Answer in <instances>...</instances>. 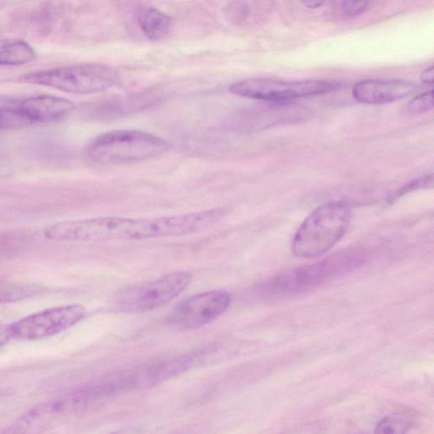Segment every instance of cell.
Segmentation results:
<instances>
[{"label": "cell", "mask_w": 434, "mask_h": 434, "mask_svg": "<svg viewBox=\"0 0 434 434\" xmlns=\"http://www.w3.org/2000/svg\"><path fill=\"white\" fill-rule=\"evenodd\" d=\"M226 216L224 208L155 218L106 216L62 220L49 225L45 237L56 241H135L180 237L199 233L219 223Z\"/></svg>", "instance_id": "cell-1"}, {"label": "cell", "mask_w": 434, "mask_h": 434, "mask_svg": "<svg viewBox=\"0 0 434 434\" xmlns=\"http://www.w3.org/2000/svg\"><path fill=\"white\" fill-rule=\"evenodd\" d=\"M351 216V209L345 202L334 201L320 205L296 231L292 252L299 258L321 257L344 237Z\"/></svg>", "instance_id": "cell-2"}, {"label": "cell", "mask_w": 434, "mask_h": 434, "mask_svg": "<svg viewBox=\"0 0 434 434\" xmlns=\"http://www.w3.org/2000/svg\"><path fill=\"white\" fill-rule=\"evenodd\" d=\"M165 139L139 130H114L91 140L86 154L91 162L101 166L125 165L148 161L168 151Z\"/></svg>", "instance_id": "cell-3"}, {"label": "cell", "mask_w": 434, "mask_h": 434, "mask_svg": "<svg viewBox=\"0 0 434 434\" xmlns=\"http://www.w3.org/2000/svg\"><path fill=\"white\" fill-rule=\"evenodd\" d=\"M365 260L363 250L350 249L335 253L314 264L302 266L270 281L262 287L268 297H283L298 294L318 286L333 277L353 271Z\"/></svg>", "instance_id": "cell-4"}, {"label": "cell", "mask_w": 434, "mask_h": 434, "mask_svg": "<svg viewBox=\"0 0 434 434\" xmlns=\"http://www.w3.org/2000/svg\"><path fill=\"white\" fill-rule=\"evenodd\" d=\"M19 81L70 94H91L104 92L115 86L119 75L105 64L86 63L31 72L21 76Z\"/></svg>", "instance_id": "cell-5"}, {"label": "cell", "mask_w": 434, "mask_h": 434, "mask_svg": "<svg viewBox=\"0 0 434 434\" xmlns=\"http://www.w3.org/2000/svg\"><path fill=\"white\" fill-rule=\"evenodd\" d=\"M188 272H176L147 283L132 285L116 296L115 306L128 313H140L158 309L173 302L191 283Z\"/></svg>", "instance_id": "cell-6"}, {"label": "cell", "mask_w": 434, "mask_h": 434, "mask_svg": "<svg viewBox=\"0 0 434 434\" xmlns=\"http://www.w3.org/2000/svg\"><path fill=\"white\" fill-rule=\"evenodd\" d=\"M340 87L338 83L326 80L281 81L272 78L243 80L232 85L231 94L269 103H288L297 98L318 96L333 92Z\"/></svg>", "instance_id": "cell-7"}, {"label": "cell", "mask_w": 434, "mask_h": 434, "mask_svg": "<svg viewBox=\"0 0 434 434\" xmlns=\"http://www.w3.org/2000/svg\"><path fill=\"white\" fill-rule=\"evenodd\" d=\"M232 302L230 293L217 289L200 293L179 302L166 318L167 325L177 330H191L209 324L222 315Z\"/></svg>", "instance_id": "cell-8"}, {"label": "cell", "mask_w": 434, "mask_h": 434, "mask_svg": "<svg viewBox=\"0 0 434 434\" xmlns=\"http://www.w3.org/2000/svg\"><path fill=\"white\" fill-rule=\"evenodd\" d=\"M86 315L87 311L81 304L51 308L12 323V336L15 340L24 341L44 340L77 325Z\"/></svg>", "instance_id": "cell-9"}, {"label": "cell", "mask_w": 434, "mask_h": 434, "mask_svg": "<svg viewBox=\"0 0 434 434\" xmlns=\"http://www.w3.org/2000/svg\"><path fill=\"white\" fill-rule=\"evenodd\" d=\"M306 108L288 103H272L241 110L230 119L232 128L241 131H257L272 125L306 119Z\"/></svg>", "instance_id": "cell-10"}, {"label": "cell", "mask_w": 434, "mask_h": 434, "mask_svg": "<svg viewBox=\"0 0 434 434\" xmlns=\"http://www.w3.org/2000/svg\"><path fill=\"white\" fill-rule=\"evenodd\" d=\"M76 109L75 103L55 95L42 94L25 98L13 113L31 123H51L69 116Z\"/></svg>", "instance_id": "cell-11"}, {"label": "cell", "mask_w": 434, "mask_h": 434, "mask_svg": "<svg viewBox=\"0 0 434 434\" xmlns=\"http://www.w3.org/2000/svg\"><path fill=\"white\" fill-rule=\"evenodd\" d=\"M418 89L416 83L402 79H367L354 86L352 95L361 104L384 105L403 100Z\"/></svg>", "instance_id": "cell-12"}, {"label": "cell", "mask_w": 434, "mask_h": 434, "mask_svg": "<svg viewBox=\"0 0 434 434\" xmlns=\"http://www.w3.org/2000/svg\"><path fill=\"white\" fill-rule=\"evenodd\" d=\"M31 45L20 40H0V66H21L36 60Z\"/></svg>", "instance_id": "cell-13"}, {"label": "cell", "mask_w": 434, "mask_h": 434, "mask_svg": "<svg viewBox=\"0 0 434 434\" xmlns=\"http://www.w3.org/2000/svg\"><path fill=\"white\" fill-rule=\"evenodd\" d=\"M139 22L144 35L155 41L162 40L168 33L173 19L161 10L151 8L140 15Z\"/></svg>", "instance_id": "cell-14"}, {"label": "cell", "mask_w": 434, "mask_h": 434, "mask_svg": "<svg viewBox=\"0 0 434 434\" xmlns=\"http://www.w3.org/2000/svg\"><path fill=\"white\" fill-rule=\"evenodd\" d=\"M36 291L30 285L0 281V303L16 302L31 297Z\"/></svg>", "instance_id": "cell-15"}, {"label": "cell", "mask_w": 434, "mask_h": 434, "mask_svg": "<svg viewBox=\"0 0 434 434\" xmlns=\"http://www.w3.org/2000/svg\"><path fill=\"white\" fill-rule=\"evenodd\" d=\"M410 422L408 419L392 415L385 417L376 426L375 433L384 434L405 433L409 431Z\"/></svg>", "instance_id": "cell-16"}, {"label": "cell", "mask_w": 434, "mask_h": 434, "mask_svg": "<svg viewBox=\"0 0 434 434\" xmlns=\"http://www.w3.org/2000/svg\"><path fill=\"white\" fill-rule=\"evenodd\" d=\"M433 108V90L426 91L415 97L407 105V110L414 115L430 112Z\"/></svg>", "instance_id": "cell-17"}, {"label": "cell", "mask_w": 434, "mask_h": 434, "mask_svg": "<svg viewBox=\"0 0 434 434\" xmlns=\"http://www.w3.org/2000/svg\"><path fill=\"white\" fill-rule=\"evenodd\" d=\"M433 186V175H428V176L422 177L416 180L410 182V184L403 186L401 189L396 192L394 196L391 197V201L394 202L396 200L399 199L405 194L415 191V190L428 189Z\"/></svg>", "instance_id": "cell-18"}, {"label": "cell", "mask_w": 434, "mask_h": 434, "mask_svg": "<svg viewBox=\"0 0 434 434\" xmlns=\"http://www.w3.org/2000/svg\"><path fill=\"white\" fill-rule=\"evenodd\" d=\"M371 0H342V12L348 17H356L367 10Z\"/></svg>", "instance_id": "cell-19"}, {"label": "cell", "mask_w": 434, "mask_h": 434, "mask_svg": "<svg viewBox=\"0 0 434 434\" xmlns=\"http://www.w3.org/2000/svg\"><path fill=\"white\" fill-rule=\"evenodd\" d=\"M12 338L13 336L11 324L0 325V349L8 344Z\"/></svg>", "instance_id": "cell-20"}, {"label": "cell", "mask_w": 434, "mask_h": 434, "mask_svg": "<svg viewBox=\"0 0 434 434\" xmlns=\"http://www.w3.org/2000/svg\"><path fill=\"white\" fill-rule=\"evenodd\" d=\"M421 80L422 83L426 85H432L434 81V69L433 67L426 68L421 75Z\"/></svg>", "instance_id": "cell-21"}, {"label": "cell", "mask_w": 434, "mask_h": 434, "mask_svg": "<svg viewBox=\"0 0 434 434\" xmlns=\"http://www.w3.org/2000/svg\"><path fill=\"white\" fill-rule=\"evenodd\" d=\"M327 0H302L303 5L309 9H318L324 5Z\"/></svg>", "instance_id": "cell-22"}, {"label": "cell", "mask_w": 434, "mask_h": 434, "mask_svg": "<svg viewBox=\"0 0 434 434\" xmlns=\"http://www.w3.org/2000/svg\"><path fill=\"white\" fill-rule=\"evenodd\" d=\"M7 120L6 117L2 112H0V131H2L3 128L6 127Z\"/></svg>", "instance_id": "cell-23"}]
</instances>
